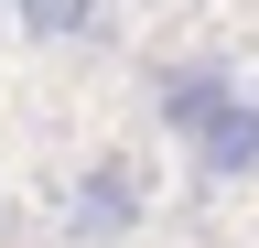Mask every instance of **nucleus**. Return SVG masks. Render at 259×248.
<instances>
[{
    "instance_id": "2",
    "label": "nucleus",
    "mask_w": 259,
    "mask_h": 248,
    "mask_svg": "<svg viewBox=\"0 0 259 248\" xmlns=\"http://www.w3.org/2000/svg\"><path fill=\"white\" fill-rule=\"evenodd\" d=\"M141 205H151V173L130 162V151H97V162L65 183V227H76V237H130Z\"/></svg>"
},
{
    "instance_id": "1",
    "label": "nucleus",
    "mask_w": 259,
    "mask_h": 248,
    "mask_svg": "<svg viewBox=\"0 0 259 248\" xmlns=\"http://www.w3.org/2000/svg\"><path fill=\"white\" fill-rule=\"evenodd\" d=\"M151 119L184 140V162L205 183H259V97L227 65H162L151 76Z\"/></svg>"
},
{
    "instance_id": "3",
    "label": "nucleus",
    "mask_w": 259,
    "mask_h": 248,
    "mask_svg": "<svg viewBox=\"0 0 259 248\" xmlns=\"http://www.w3.org/2000/svg\"><path fill=\"white\" fill-rule=\"evenodd\" d=\"M97 0H22V33H87Z\"/></svg>"
}]
</instances>
